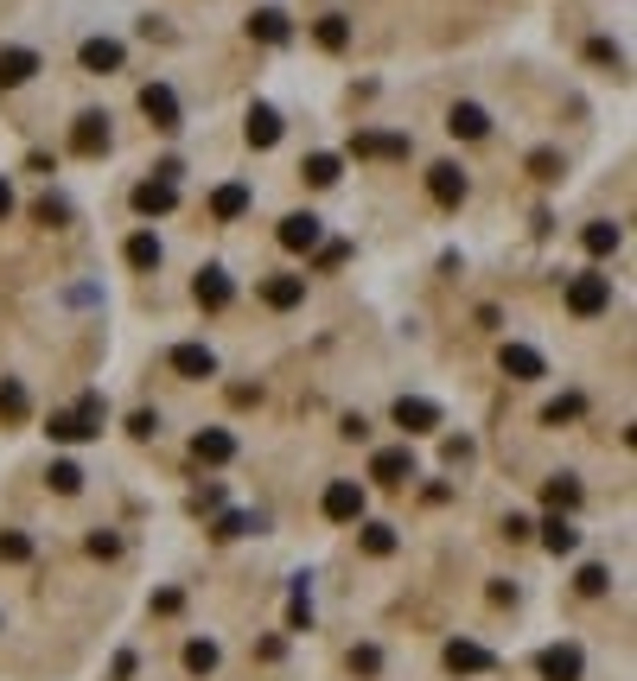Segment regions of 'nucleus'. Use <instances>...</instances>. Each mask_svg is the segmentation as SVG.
<instances>
[{
	"label": "nucleus",
	"instance_id": "obj_1",
	"mask_svg": "<svg viewBox=\"0 0 637 681\" xmlns=\"http://www.w3.org/2000/svg\"><path fill=\"white\" fill-rule=\"evenodd\" d=\"M606 306H612L606 274H574V281H567V312H574V319H599Z\"/></svg>",
	"mask_w": 637,
	"mask_h": 681
},
{
	"label": "nucleus",
	"instance_id": "obj_2",
	"mask_svg": "<svg viewBox=\"0 0 637 681\" xmlns=\"http://www.w3.org/2000/svg\"><path fill=\"white\" fill-rule=\"evenodd\" d=\"M71 153H83V160L109 153V115H102V109H83V115L71 121Z\"/></svg>",
	"mask_w": 637,
	"mask_h": 681
},
{
	"label": "nucleus",
	"instance_id": "obj_3",
	"mask_svg": "<svg viewBox=\"0 0 637 681\" xmlns=\"http://www.w3.org/2000/svg\"><path fill=\"white\" fill-rule=\"evenodd\" d=\"M427 191H434V204H446V211H459L466 204V172H459L453 160H440V166H427Z\"/></svg>",
	"mask_w": 637,
	"mask_h": 681
},
{
	"label": "nucleus",
	"instance_id": "obj_4",
	"mask_svg": "<svg viewBox=\"0 0 637 681\" xmlns=\"http://www.w3.org/2000/svg\"><path fill=\"white\" fill-rule=\"evenodd\" d=\"M542 681H580V669H587V656H580V643H555V650L536 656Z\"/></svg>",
	"mask_w": 637,
	"mask_h": 681
},
{
	"label": "nucleus",
	"instance_id": "obj_5",
	"mask_svg": "<svg viewBox=\"0 0 637 681\" xmlns=\"http://www.w3.org/2000/svg\"><path fill=\"white\" fill-rule=\"evenodd\" d=\"M319 510L332 516V522H357L364 516V491H357L351 478H338V484H325V497H319Z\"/></svg>",
	"mask_w": 637,
	"mask_h": 681
},
{
	"label": "nucleus",
	"instance_id": "obj_6",
	"mask_svg": "<svg viewBox=\"0 0 637 681\" xmlns=\"http://www.w3.org/2000/svg\"><path fill=\"white\" fill-rule=\"evenodd\" d=\"M141 115L153 121V128H179V96H172V83H147L141 90Z\"/></svg>",
	"mask_w": 637,
	"mask_h": 681
},
{
	"label": "nucleus",
	"instance_id": "obj_7",
	"mask_svg": "<svg viewBox=\"0 0 637 681\" xmlns=\"http://www.w3.org/2000/svg\"><path fill=\"white\" fill-rule=\"evenodd\" d=\"M319 217L313 211H294V217H281V249H294V255H313L319 249Z\"/></svg>",
	"mask_w": 637,
	"mask_h": 681
},
{
	"label": "nucleus",
	"instance_id": "obj_8",
	"mask_svg": "<svg viewBox=\"0 0 637 681\" xmlns=\"http://www.w3.org/2000/svg\"><path fill=\"white\" fill-rule=\"evenodd\" d=\"M172 204H179V185H172V179H141V185H134V211H141V217H166Z\"/></svg>",
	"mask_w": 637,
	"mask_h": 681
},
{
	"label": "nucleus",
	"instance_id": "obj_9",
	"mask_svg": "<svg viewBox=\"0 0 637 681\" xmlns=\"http://www.w3.org/2000/svg\"><path fill=\"white\" fill-rule=\"evenodd\" d=\"M395 427H402V433H434L440 408H434V401H421V395H402V401H395Z\"/></svg>",
	"mask_w": 637,
	"mask_h": 681
},
{
	"label": "nucleus",
	"instance_id": "obj_10",
	"mask_svg": "<svg viewBox=\"0 0 637 681\" xmlns=\"http://www.w3.org/2000/svg\"><path fill=\"white\" fill-rule=\"evenodd\" d=\"M370 478H376V484H408V478H415V452H408V446L376 452V459H370Z\"/></svg>",
	"mask_w": 637,
	"mask_h": 681
},
{
	"label": "nucleus",
	"instance_id": "obj_11",
	"mask_svg": "<svg viewBox=\"0 0 637 681\" xmlns=\"http://www.w3.org/2000/svg\"><path fill=\"white\" fill-rule=\"evenodd\" d=\"M446 669L453 675H491L497 656L485 650V643H446Z\"/></svg>",
	"mask_w": 637,
	"mask_h": 681
},
{
	"label": "nucleus",
	"instance_id": "obj_12",
	"mask_svg": "<svg viewBox=\"0 0 637 681\" xmlns=\"http://www.w3.org/2000/svg\"><path fill=\"white\" fill-rule=\"evenodd\" d=\"M32 71H39V51H26V45H7V51H0V90H20V83H32Z\"/></svg>",
	"mask_w": 637,
	"mask_h": 681
},
{
	"label": "nucleus",
	"instance_id": "obj_13",
	"mask_svg": "<svg viewBox=\"0 0 637 681\" xmlns=\"http://www.w3.org/2000/svg\"><path fill=\"white\" fill-rule=\"evenodd\" d=\"M192 293H198V306H204V312H223V306L236 300V281H230V274H223V268H204Z\"/></svg>",
	"mask_w": 637,
	"mask_h": 681
},
{
	"label": "nucleus",
	"instance_id": "obj_14",
	"mask_svg": "<svg viewBox=\"0 0 637 681\" xmlns=\"http://www.w3.org/2000/svg\"><path fill=\"white\" fill-rule=\"evenodd\" d=\"M192 459H198V465H230V459H236V440H230L223 427H204L198 440H192Z\"/></svg>",
	"mask_w": 637,
	"mask_h": 681
},
{
	"label": "nucleus",
	"instance_id": "obj_15",
	"mask_svg": "<svg viewBox=\"0 0 637 681\" xmlns=\"http://www.w3.org/2000/svg\"><path fill=\"white\" fill-rule=\"evenodd\" d=\"M77 64H83V71H96V77H109V71H122V45H115V39H83Z\"/></svg>",
	"mask_w": 637,
	"mask_h": 681
},
{
	"label": "nucleus",
	"instance_id": "obj_16",
	"mask_svg": "<svg viewBox=\"0 0 637 681\" xmlns=\"http://www.w3.org/2000/svg\"><path fill=\"white\" fill-rule=\"evenodd\" d=\"M446 128H453L459 141H485V134H491V115L478 109V102H453V115H446Z\"/></svg>",
	"mask_w": 637,
	"mask_h": 681
},
{
	"label": "nucleus",
	"instance_id": "obj_17",
	"mask_svg": "<svg viewBox=\"0 0 637 681\" xmlns=\"http://www.w3.org/2000/svg\"><path fill=\"white\" fill-rule=\"evenodd\" d=\"M172 370L185 382H204V376H217V357L204 351V344H179V351H172Z\"/></svg>",
	"mask_w": 637,
	"mask_h": 681
},
{
	"label": "nucleus",
	"instance_id": "obj_18",
	"mask_svg": "<svg viewBox=\"0 0 637 681\" xmlns=\"http://www.w3.org/2000/svg\"><path fill=\"white\" fill-rule=\"evenodd\" d=\"M262 300H268L274 312L300 306V300H306V274H274V281H262Z\"/></svg>",
	"mask_w": 637,
	"mask_h": 681
},
{
	"label": "nucleus",
	"instance_id": "obj_19",
	"mask_svg": "<svg viewBox=\"0 0 637 681\" xmlns=\"http://www.w3.org/2000/svg\"><path fill=\"white\" fill-rule=\"evenodd\" d=\"M249 32H255L262 45H287V39H294V26H287V13H281V7H255Z\"/></svg>",
	"mask_w": 637,
	"mask_h": 681
},
{
	"label": "nucleus",
	"instance_id": "obj_20",
	"mask_svg": "<svg viewBox=\"0 0 637 681\" xmlns=\"http://www.w3.org/2000/svg\"><path fill=\"white\" fill-rule=\"evenodd\" d=\"M504 376H516V382H536L542 376V351H529V344H504Z\"/></svg>",
	"mask_w": 637,
	"mask_h": 681
},
{
	"label": "nucleus",
	"instance_id": "obj_21",
	"mask_svg": "<svg viewBox=\"0 0 637 681\" xmlns=\"http://www.w3.org/2000/svg\"><path fill=\"white\" fill-rule=\"evenodd\" d=\"M274 141H281V115L268 102H255L249 109V147H274Z\"/></svg>",
	"mask_w": 637,
	"mask_h": 681
},
{
	"label": "nucleus",
	"instance_id": "obj_22",
	"mask_svg": "<svg viewBox=\"0 0 637 681\" xmlns=\"http://www.w3.org/2000/svg\"><path fill=\"white\" fill-rule=\"evenodd\" d=\"M351 153H383V160H402L408 134H351Z\"/></svg>",
	"mask_w": 637,
	"mask_h": 681
},
{
	"label": "nucleus",
	"instance_id": "obj_23",
	"mask_svg": "<svg viewBox=\"0 0 637 681\" xmlns=\"http://www.w3.org/2000/svg\"><path fill=\"white\" fill-rule=\"evenodd\" d=\"M249 211V185H217V198H211V217L217 223H236Z\"/></svg>",
	"mask_w": 637,
	"mask_h": 681
},
{
	"label": "nucleus",
	"instance_id": "obj_24",
	"mask_svg": "<svg viewBox=\"0 0 637 681\" xmlns=\"http://www.w3.org/2000/svg\"><path fill=\"white\" fill-rule=\"evenodd\" d=\"M542 548H548V554H574V548H580V529H574L567 516H548V522H542Z\"/></svg>",
	"mask_w": 637,
	"mask_h": 681
},
{
	"label": "nucleus",
	"instance_id": "obj_25",
	"mask_svg": "<svg viewBox=\"0 0 637 681\" xmlns=\"http://www.w3.org/2000/svg\"><path fill=\"white\" fill-rule=\"evenodd\" d=\"M313 39H319L325 51H344V45H351V20H344V13H325V20L313 26Z\"/></svg>",
	"mask_w": 637,
	"mask_h": 681
},
{
	"label": "nucleus",
	"instance_id": "obj_26",
	"mask_svg": "<svg viewBox=\"0 0 637 681\" xmlns=\"http://www.w3.org/2000/svg\"><path fill=\"white\" fill-rule=\"evenodd\" d=\"M102 414H109V408H102V395H83V401H77V408H71V421H77V440H90V433H102Z\"/></svg>",
	"mask_w": 637,
	"mask_h": 681
},
{
	"label": "nucleus",
	"instance_id": "obj_27",
	"mask_svg": "<svg viewBox=\"0 0 637 681\" xmlns=\"http://www.w3.org/2000/svg\"><path fill=\"white\" fill-rule=\"evenodd\" d=\"M300 172H306V185H338V172H344V166H338V153H306V166H300Z\"/></svg>",
	"mask_w": 637,
	"mask_h": 681
},
{
	"label": "nucleus",
	"instance_id": "obj_28",
	"mask_svg": "<svg viewBox=\"0 0 637 681\" xmlns=\"http://www.w3.org/2000/svg\"><path fill=\"white\" fill-rule=\"evenodd\" d=\"M128 268H160V236H153V230L128 236Z\"/></svg>",
	"mask_w": 637,
	"mask_h": 681
},
{
	"label": "nucleus",
	"instance_id": "obj_29",
	"mask_svg": "<svg viewBox=\"0 0 637 681\" xmlns=\"http://www.w3.org/2000/svg\"><path fill=\"white\" fill-rule=\"evenodd\" d=\"M542 497H548V510H555V516H567V510L580 503V484H574V478H548Z\"/></svg>",
	"mask_w": 637,
	"mask_h": 681
},
{
	"label": "nucleus",
	"instance_id": "obj_30",
	"mask_svg": "<svg viewBox=\"0 0 637 681\" xmlns=\"http://www.w3.org/2000/svg\"><path fill=\"white\" fill-rule=\"evenodd\" d=\"M51 491H58V497H77V491H83V465L58 459V465H51Z\"/></svg>",
	"mask_w": 637,
	"mask_h": 681
},
{
	"label": "nucleus",
	"instance_id": "obj_31",
	"mask_svg": "<svg viewBox=\"0 0 637 681\" xmlns=\"http://www.w3.org/2000/svg\"><path fill=\"white\" fill-rule=\"evenodd\" d=\"M185 669H192V675H211V669H217V643L192 637V643H185Z\"/></svg>",
	"mask_w": 637,
	"mask_h": 681
},
{
	"label": "nucleus",
	"instance_id": "obj_32",
	"mask_svg": "<svg viewBox=\"0 0 637 681\" xmlns=\"http://www.w3.org/2000/svg\"><path fill=\"white\" fill-rule=\"evenodd\" d=\"M0 421H26V389H20V382H0Z\"/></svg>",
	"mask_w": 637,
	"mask_h": 681
},
{
	"label": "nucleus",
	"instance_id": "obj_33",
	"mask_svg": "<svg viewBox=\"0 0 637 681\" xmlns=\"http://www.w3.org/2000/svg\"><path fill=\"white\" fill-rule=\"evenodd\" d=\"M580 242H587V255H612L618 249V223H587V236H580Z\"/></svg>",
	"mask_w": 637,
	"mask_h": 681
},
{
	"label": "nucleus",
	"instance_id": "obj_34",
	"mask_svg": "<svg viewBox=\"0 0 637 681\" xmlns=\"http://www.w3.org/2000/svg\"><path fill=\"white\" fill-rule=\"evenodd\" d=\"M0 561H32V535L7 529V535H0Z\"/></svg>",
	"mask_w": 637,
	"mask_h": 681
},
{
	"label": "nucleus",
	"instance_id": "obj_35",
	"mask_svg": "<svg viewBox=\"0 0 637 681\" xmlns=\"http://www.w3.org/2000/svg\"><path fill=\"white\" fill-rule=\"evenodd\" d=\"M364 554H395V529H389V522H370V529H364Z\"/></svg>",
	"mask_w": 637,
	"mask_h": 681
},
{
	"label": "nucleus",
	"instance_id": "obj_36",
	"mask_svg": "<svg viewBox=\"0 0 637 681\" xmlns=\"http://www.w3.org/2000/svg\"><path fill=\"white\" fill-rule=\"evenodd\" d=\"M580 408H587L580 395H561V401H548V414H542V421H548V427H561V421H574Z\"/></svg>",
	"mask_w": 637,
	"mask_h": 681
},
{
	"label": "nucleus",
	"instance_id": "obj_37",
	"mask_svg": "<svg viewBox=\"0 0 637 681\" xmlns=\"http://www.w3.org/2000/svg\"><path fill=\"white\" fill-rule=\"evenodd\" d=\"M606 580H612V573H606V567H580V580H574V586H580V592H587V599H599V592H606Z\"/></svg>",
	"mask_w": 637,
	"mask_h": 681
},
{
	"label": "nucleus",
	"instance_id": "obj_38",
	"mask_svg": "<svg viewBox=\"0 0 637 681\" xmlns=\"http://www.w3.org/2000/svg\"><path fill=\"white\" fill-rule=\"evenodd\" d=\"M128 433H134V440H153V433H160V414H153V408H141V414L128 421Z\"/></svg>",
	"mask_w": 637,
	"mask_h": 681
},
{
	"label": "nucleus",
	"instance_id": "obj_39",
	"mask_svg": "<svg viewBox=\"0 0 637 681\" xmlns=\"http://www.w3.org/2000/svg\"><path fill=\"white\" fill-rule=\"evenodd\" d=\"M249 529H262V516H223L217 522V535H249Z\"/></svg>",
	"mask_w": 637,
	"mask_h": 681
},
{
	"label": "nucleus",
	"instance_id": "obj_40",
	"mask_svg": "<svg viewBox=\"0 0 637 681\" xmlns=\"http://www.w3.org/2000/svg\"><path fill=\"white\" fill-rule=\"evenodd\" d=\"M90 554L96 561H115V554H122V535H90Z\"/></svg>",
	"mask_w": 637,
	"mask_h": 681
},
{
	"label": "nucleus",
	"instance_id": "obj_41",
	"mask_svg": "<svg viewBox=\"0 0 637 681\" xmlns=\"http://www.w3.org/2000/svg\"><path fill=\"white\" fill-rule=\"evenodd\" d=\"M587 58H593V64H612V71H618V45H612V39H593Z\"/></svg>",
	"mask_w": 637,
	"mask_h": 681
},
{
	"label": "nucleus",
	"instance_id": "obj_42",
	"mask_svg": "<svg viewBox=\"0 0 637 681\" xmlns=\"http://www.w3.org/2000/svg\"><path fill=\"white\" fill-rule=\"evenodd\" d=\"M529 172H536V179H561V160H555V153H536Z\"/></svg>",
	"mask_w": 637,
	"mask_h": 681
},
{
	"label": "nucleus",
	"instance_id": "obj_43",
	"mask_svg": "<svg viewBox=\"0 0 637 681\" xmlns=\"http://www.w3.org/2000/svg\"><path fill=\"white\" fill-rule=\"evenodd\" d=\"M351 669H357V675H376V669H383V656H376V650H370V643H364V650H357V656H351Z\"/></svg>",
	"mask_w": 637,
	"mask_h": 681
},
{
	"label": "nucleus",
	"instance_id": "obj_44",
	"mask_svg": "<svg viewBox=\"0 0 637 681\" xmlns=\"http://www.w3.org/2000/svg\"><path fill=\"white\" fill-rule=\"evenodd\" d=\"M446 459H453V465L472 459V440H466V433H459V440H446Z\"/></svg>",
	"mask_w": 637,
	"mask_h": 681
},
{
	"label": "nucleus",
	"instance_id": "obj_45",
	"mask_svg": "<svg viewBox=\"0 0 637 681\" xmlns=\"http://www.w3.org/2000/svg\"><path fill=\"white\" fill-rule=\"evenodd\" d=\"M7 211H13V191H7V185H0V217H7Z\"/></svg>",
	"mask_w": 637,
	"mask_h": 681
}]
</instances>
